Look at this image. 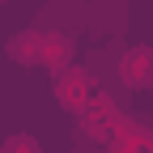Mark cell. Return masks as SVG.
<instances>
[{
	"label": "cell",
	"mask_w": 153,
	"mask_h": 153,
	"mask_svg": "<svg viewBox=\"0 0 153 153\" xmlns=\"http://www.w3.org/2000/svg\"><path fill=\"white\" fill-rule=\"evenodd\" d=\"M119 76L128 89L153 85V47H128V55L119 60Z\"/></svg>",
	"instance_id": "cell-1"
},
{
	"label": "cell",
	"mask_w": 153,
	"mask_h": 153,
	"mask_svg": "<svg viewBox=\"0 0 153 153\" xmlns=\"http://www.w3.org/2000/svg\"><path fill=\"white\" fill-rule=\"evenodd\" d=\"M89 89H94V81H89L85 68H64L60 81H55V94H60V102L68 111H85V94Z\"/></svg>",
	"instance_id": "cell-2"
},
{
	"label": "cell",
	"mask_w": 153,
	"mask_h": 153,
	"mask_svg": "<svg viewBox=\"0 0 153 153\" xmlns=\"http://www.w3.org/2000/svg\"><path fill=\"white\" fill-rule=\"evenodd\" d=\"M9 55H13L17 64H38V60H43V34H34V30L17 34L13 43H9Z\"/></svg>",
	"instance_id": "cell-3"
},
{
	"label": "cell",
	"mask_w": 153,
	"mask_h": 153,
	"mask_svg": "<svg viewBox=\"0 0 153 153\" xmlns=\"http://www.w3.org/2000/svg\"><path fill=\"white\" fill-rule=\"evenodd\" d=\"M68 55H72V43L60 34V30H51V34H43V60L38 64H47V68H60V64H68Z\"/></svg>",
	"instance_id": "cell-4"
},
{
	"label": "cell",
	"mask_w": 153,
	"mask_h": 153,
	"mask_svg": "<svg viewBox=\"0 0 153 153\" xmlns=\"http://www.w3.org/2000/svg\"><path fill=\"white\" fill-rule=\"evenodd\" d=\"M106 153H140V145H132V140H106Z\"/></svg>",
	"instance_id": "cell-5"
}]
</instances>
